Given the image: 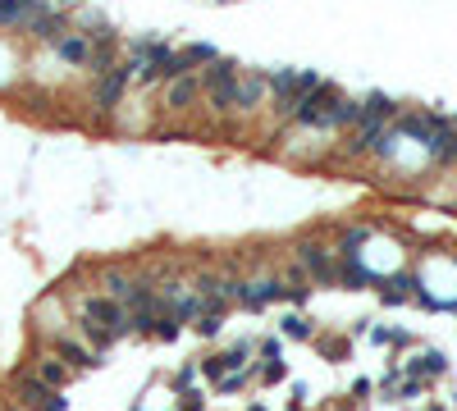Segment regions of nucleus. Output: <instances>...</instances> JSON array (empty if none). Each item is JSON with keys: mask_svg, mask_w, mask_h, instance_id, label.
<instances>
[{"mask_svg": "<svg viewBox=\"0 0 457 411\" xmlns=\"http://www.w3.org/2000/svg\"><path fill=\"white\" fill-rule=\"evenodd\" d=\"M343 101H348V96L338 92L334 83H320L316 92H311L307 101L297 105V114H293V119L302 124V129H338V114H343Z\"/></svg>", "mask_w": 457, "mask_h": 411, "instance_id": "nucleus-1", "label": "nucleus"}, {"mask_svg": "<svg viewBox=\"0 0 457 411\" xmlns=\"http://www.w3.org/2000/svg\"><path fill=\"white\" fill-rule=\"evenodd\" d=\"M238 64L233 60H215L206 68V92H210V110L215 114H229L233 110V92H238Z\"/></svg>", "mask_w": 457, "mask_h": 411, "instance_id": "nucleus-2", "label": "nucleus"}, {"mask_svg": "<svg viewBox=\"0 0 457 411\" xmlns=\"http://www.w3.org/2000/svg\"><path fill=\"white\" fill-rule=\"evenodd\" d=\"M293 251H297V266H302L311 279L320 283V288H334V283H338V261H334V251H325L320 242H311V238H302Z\"/></svg>", "mask_w": 457, "mask_h": 411, "instance_id": "nucleus-3", "label": "nucleus"}, {"mask_svg": "<svg viewBox=\"0 0 457 411\" xmlns=\"http://www.w3.org/2000/svg\"><path fill=\"white\" fill-rule=\"evenodd\" d=\"M83 316L92 320V325H101L110 338H124V334H133V325H129V311H124L114 297H87Z\"/></svg>", "mask_w": 457, "mask_h": 411, "instance_id": "nucleus-4", "label": "nucleus"}, {"mask_svg": "<svg viewBox=\"0 0 457 411\" xmlns=\"http://www.w3.org/2000/svg\"><path fill=\"white\" fill-rule=\"evenodd\" d=\"M129 83H133L129 64H114V68H105V73H96V105H101V110H114Z\"/></svg>", "mask_w": 457, "mask_h": 411, "instance_id": "nucleus-5", "label": "nucleus"}, {"mask_svg": "<svg viewBox=\"0 0 457 411\" xmlns=\"http://www.w3.org/2000/svg\"><path fill=\"white\" fill-rule=\"evenodd\" d=\"M55 398V388H46L37 375H28V370H18L14 375V403L28 407V411H46V403Z\"/></svg>", "mask_w": 457, "mask_h": 411, "instance_id": "nucleus-6", "label": "nucleus"}, {"mask_svg": "<svg viewBox=\"0 0 457 411\" xmlns=\"http://www.w3.org/2000/svg\"><path fill=\"white\" fill-rule=\"evenodd\" d=\"M284 292H288L284 279H261V283H247V288H242L238 306L242 311H266L270 302H284Z\"/></svg>", "mask_w": 457, "mask_h": 411, "instance_id": "nucleus-7", "label": "nucleus"}, {"mask_svg": "<svg viewBox=\"0 0 457 411\" xmlns=\"http://www.w3.org/2000/svg\"><path fill=\"white\" fill-rule=\"evenodd\" d=\"M55 357H60L69 370H96L101 366V352H92L87 342H78V338H60L55 342Z\"/></svg>", "mask_w": 457, "mask_h": 411, "instance_id": "nucleus-8", "label": "nucleus"}, {"mask_svg": "<svg viewBox=\"0 0 457 411\" xmlns=\"http://www.w3.org/2000/svg\"><path fill=\"white\" fill-rule=\"evenodd\" d=\"M266 73H247V78H238V92H233V110H256L261 105V96H266Z\"/></svg>", "mask_w": 457, "mask_h": 411, "instance_id": "nucleus-9", "label": "nucleus"}, {"mask_svg": "<svg viewBox=\"0 0 457 411\" xmlns=\"http://www.w3.org/2000/svg\"><path fill=\"white\" fill-rule=\"evenodd\" d=\"M338 283L343 288H371V283H380V274H371L357 256H338Z\"/></svg>", "mask_w": 457, "mask_h": 411, "instance_id": "nucleus-10", "label": "nucleus"}, {"mask_svg": "<svg viewBox=\"0 0 457 411\" xmlns=\"http://www.w3.org/2000/svg\"><path fill=\"white\" fill-rule=\"evenodd\" d=\"M444 370H449V357H444L439 347H430V352H421V357L407 361V375L412 379H434V375H444Z\"/></svg>", "mask_w": 457, "mask_h": 411, "instance_id": "nucleus-11", "label": "nucleus"}, {"mask_svg": "<svg viewBox=\"0 0 457 411\" xmlns=\"http://www.w3.org/2000/svg\"><path fill=\"white\" fill-rule=\"evenodd\" d=\"M197 92H201V83L197 78H174L170 83V96H165V105H170V110H192V101H197Z\"/></svg>", "mask_w": 457, "mask_h": 411, "instance_id": "nucleus-12", "label": "nucleus"}, {"mask_svg": "<svg viewBox=\"0 0 457 411\" xmlns=\"http://www.w3.org/2000/svg\"><path fill=\"white\" fill-rule=\"evenodd\" d=\"M37 379H42L46 388H55V393H60L64 379H69V366H64L55 352H46V357H37Z\"/></svg>", "mask_w": 457, "mask_h": 411, "instance_id": "nucleus-13", "label": "nucleus"}, {"mask_svg": "<svg viewBox=\"0 0 457 411\" xmlns=\"http://www.w3.org/2000/svg\"><path fill=\"white\" fill-rule=\"evenodd\" d=\"M42 0H0V23H32Z\"/></svg>", "mask_w": 457, "mask_h": 411, "instance_id": "nucleus-14", "label": "nucleus"}, {"mask_svg": "<svg viewBox=\"0 0 457 411\" xmlns=\"http://www.w3.org/2000/svg\"><path fill=\"white\" fill-rule=\"evenodd\" d=\"M215 60H220V51H215V46H206V42H192V46H183V51H179L183 73H192V68H201V64H215Z\"/></svg>", "mask_w": 457, "mask_h": 411, "instance_id": "nucleus-15", "label": "nucleus"}, {"mask_svg": "<svg viewBox=\"0 0 457 411\" xmlns=\"http://www.w3.org/2000/svg\"><path fill=\"white\" fill-rule=\"evenodd\" d=\"M393 114H398V105L388 101L384 92H371V96L362 101V119H371V124H388Z\"/></svg>", "mask_w": 457, "mask_h": 411, "instance_id": "nucleus-16", "label": "nucleus"}, {"mask_svg": "<svg viewBox=\"0 0 457 411\" xmlns=\"http://www.w3.org/2000/svg\"><path fill=\"white\" fill-rule=\"evenodd\" d=\"M55 51H60V60H69V64H92V46H87V37H73V32H64Z\"/></svg>", "mask_w": 457, "mask_h": 411, "instance_id": "nucleus-17", "label": "nucleus"}, {"mask_svg": "<svg viewBox=\"0 0 457 411\" xmlns=\"http://www.w3.org/2000/svg\"><path fill=\"white\" fill-rule=\"evenodd\" d=\"M28 28H32V32L42 37V42H55V46H60V32H64V18H60V14H37V18H32V23H28Z\"/></svg>", "mask_w": 457, "mask_h": 411, "instance_id": "nucleus-18", "label": "nucleus"}, {"mask_svg": "<svg viewBox=\"0 0 457 411\" xmlns=\"http://www.w3.org/2000/svg\"><path fill=\"white\" fill-rule=\"evenodd\" d=\"M279 334L293 338V342H311V338H316V329H311V320H307V316H297V311H293V316H284Z\"/></svg>", "mask_w": 457, "mask_h": 411, "instance_id": "nucleus-19", "label": "nucleus"}, {"mask_svg": "<svg viewBox=\"0 0 457 411\" xmlns=\"http://www.w3.org/2000/svg\"><path fill=\"white\" fill-rule=\"evenodd\" d=\"M133 288H138V279H129V274H119V270H105V292H110L114 302H129Z\"/></svg>", "mask_w": 457, "mask_h": 411, "instance_id": "nucleus-20", "label": "nucleus"}, {"mask_svg": "<svg viewBox=\"0 0 457 411\" xmlns=\"http://www.w3.org/2000/svg\"><path fill=\"white\" fill-rule=\"evenodd\" d=\"M366 238H371V229H366V224H357V229H343V238H338V251H334V256H357V247H362Z\"/></svg>", "mask_w": 457, "mask_h": 411, "instance_id": "nucleus-21", "label": "nucleus"}, {"mask_svg": "<svg viewBox=\"0 0 457 411\" xmlns=\"http://www.w3.org/2000/svg\"><path fill=\"white\" fill-rule=\"evenodd\" d=\"M256 375V366H247V375H242V370H233V375H225L215 384V393H225V398H233V393H242V388H247V379Z\"/></svg>", "mask_w": 457, "mask_h": 411, "instance_id": "nucleus-22", "label": "nucleus"}, {"mask_svg": "<svg viewBox=\"0 0 457 411\" xmlns=\"http://www.w3.org/2000/svg\"><path fill=\"white\" fill-rule=\"evenodd\" d=\"M256 379H261V384H284V379H288V366H284V361H266V366L256 370Z\"/></svg>", "mask_w": 457, "mask_h": 411, "instance_id": "nucleus-23", "label": "nucleus"}, {"mask_svg": "<svg viewBox=\"0 0 457 411\" xmlns=\"http://www.w3.org/2000/svg\"><path fill=\"white\" fill-rule=\"evenodd\" d=\"M220 329H225V316H215V311H201L197 316V334L201 338H215Z\"/></svg>", "mask_w": 457, "mask_h": 411, "instance_id": "nucleus-24", "label": "nucleus"}, {"mask_svg": "<svg viewBox=\"0 0 457 411\" xmlns=\"http://www.w3.org/2000/svg\"><path fill=\"white\" fill-rule=\"evenodd\" d=\"M197 370H201V375H206V379H210V384H220V379H225V375H229V366H225V357H206V361H201V366H197Z\"/></svg>", "mask_w": 457, "mask_h": 411, "instance_id": "nucleus-25", "label": "nucleus"}, {"mask_svg": "<svg viewBox=\"0 0 457 411\" xmlns=\"http://www.w3.org/2000/svg\"><path fill=\"white\" fill-rule=\"evenodd\" d=\"M247 357H251V342H238V347H229V352H225V366H229V375H233V370H242V366H247Z\"/></svg>", "mask_w": 457, "mask_h": 411, "instance_id": "nucleus-26", "label": "nucleus"}, {"mask_svg": "<svg viewBox=\"0 0 457 411\" xmlns=\"http://www.w3.org/2000/svg\"><path fill=\"white\" fill-rule=\"evenodd\" d=\"M320 357L343 361V357H348V338H320Z\"/></svg>", "mask_w": 457, "mask_h": 411, "instance_id": "nucleus-27", "label": "nucleus"}, {"mask_svg": "<svg viewBox=\"0 0 457 411\" xmlns=\"http://www.w3.org/2000/svg\"><path fill=\"white\" fill-rule=\"evenodd\" d=\"M179 334H183L179 320H174V316H160V325H155V338H160V342H174Z\"/></svg>", "mask_w": 457, "mask_h": 411, "instance_id": "nucleus-28", "label": "nucleus"}, {"mask_svg": "<svg viewBox=\"0 0 457 411\" xmlns=\"http://www.w3.org/2000/svg\"><path fill=\"white\" fill-rule=\"evenodd\" d=\"M197 375H201L197 366H179V375H174V393H188V388H192V379H197Z\"/></svg>", "mask_w": 457, "mask_h": 411, "instance_id": "nucleus-29", "label": "nucleus"}, {"mask_svg": "<svg viewBox=\"0 0 457 411\" xmlns=\"http://www.w3.org/2000/svg\"><path fill=\"white\" fill-rule=\"evenodd\" d=\"M179 411H206V398L197 388H188V393H179Z\"/></svg>", "mask_w": 457, "mask_h": 411, "instance_id": "nucleus-30", "label": "nucleus"}, {"mask_svg": "<svg viewBox=\"0 0 457 411\" xmlns=\"http://www.w3.org/2000/svg\"><path fill=\"white\" fill-rule=\"evenodd\" d=\"M425 393V379H407L403 388H398V398H403V403H412V398H421Z\"/></svg>", "mask_w": 457, "mask_h": 411, "instance_id": "nucleus-31", "label": "nucleus"}, {"mask_svg": "<svg viewBox=\"0 0 457 411\" xmlns=\"http://www.w3.org/2000/svg\"><path fill=\"white\" fill-rule=\"evenodd\" d=\"M279 357H284V342H279V338H266V342H261V361H279Z\"/></svg>", "mask_w": 457, "mask_h": 411, "instance_id": "nucleus-32", "label": "nucleus"}, {"mask_svg": "<svg viewBox=\"0 0 457 411\" xmlns=\"http://www.w3.org/2000/svg\"><path fill=\"white\" fill-rule=\"evenodd\" d=\"M284 297L293 302V306H307V302H311V288H302V283H297V288H288Z\"/></svg>", "mask_w": 457, "mask_h": 411, "instance_id": "nucleus-33", "label": "nucleus"}, {"mask_svg": "<svg viewBox=\"0 0 457 411\" xmlns=\"http://www.w3.org/2000/svg\"><path fill=\"white\" fill-rule=\"evenodd\" d=\"M371 342H380V347H384V342H393V329H384V325L371 329Z\"/></svg>", "mask_w": 457, "mask_h": 411, "instance_id": "nucleus-34", "label": "nucleus"}, {"mask_svg": "<svg viewBox=\"0 0 457 411\" xmlns=\"http://www.w3.org/2000/svg\"><path fill=\"white\" fill-rule=\"evenodd\" d=\"M371 393V379H352V398H366Z\"/></svg>", "mask_w": 457, "mask_h": 411, "instance_id": "nucleus-35", "label": "nucleus"}, {"mask_svg": "<svg viewBox=\"0 0 457 411\" xmlns=\"http://www.w3.org/2000/svg\"><path fill=\"white\" fill-rule=\"evenodd\" d=\"M46 411H69V398H60V393H55L51 403H46Z\"/></svg>", "mask_w": 457, "mask_h": 411, "instance_id": "nucleus-36", "label": "nucleus"}, {"mask_svg": "<svg viewBox=\"0 0 457 411\" xmlns=\"http://www.w3.org/2000/svg\"><path fill=\"white\" fill-rule=\"evenodd\" d=\"M247 411H270V407L266 403H247Z\"/></svg>", "mask_w": 457, "mask_h": 411, "instance_id": "nucleus-37", "label": "nucleus"}, {"mask_svg": "<svg viewBox=\"0 0 457 411\" xmlns=\"http://www.w3.org/2000/svg\"><path fill=\"white\" fill-rule=\"evenodd\" d=\"M288 411H302V403H293V407H288Z\"/></svg>", "mask_w": 457, "mask_h": 411, "instance_id": "nucleus-38", "label": "nucleus"}, {"mask_svg": "<svg viewBox=\"0 0 457 411\" xmlns=\"http://www.w3.org/2000/svg\"><path fill=\"white\" fill-rule=\"evenodd\" d=\"M449 311H457V302H453V306H449Z\"/></svg>", "mask_w": 457, "mask_h": 411, "instance_id": "nucleus-39", "label": "nucleus"}, {"mask_svg": "<svg viewBox=\"0 0 457 411\" xmlns=\"http://www.w3.org/2000/svg\"><path fill=\"white\" fill-rule=\"evenodd\" d=\"M133 411H138V407H133Z\"/></svg>", "mask_w": 457, "mask_h": 411, "instance_id": "nucleus-40", "label": "nucleus"}]
</instances>
